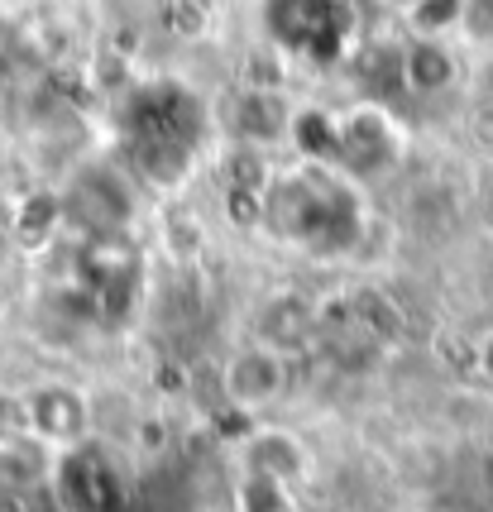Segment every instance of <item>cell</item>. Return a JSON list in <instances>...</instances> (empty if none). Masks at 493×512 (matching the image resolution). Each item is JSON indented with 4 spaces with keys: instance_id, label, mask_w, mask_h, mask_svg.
Here are the masks:
<instances>
[{
    "instance_id": "1",
    "label": "cell",
    "mask_w": 493,
    "mask_h": 512,
    "mask_svg": "<svg viewBox=\"0 0 493 512\" xmlns=\"http://www.w3.org/2000/svg\"><path fill=\"white\" fill-rule=\"evenodd\" d=\"M292 388V359L273 340H249L221 364V402L240 417H264Z\"/></svg>"
},
{
    "instance_id": "2",
    "label": "cell",
    "mask_w": 493,
    "mask_h": 512,
    "mask_svg": "<svg viewBox=\"0 0 493 512\" xmlns=\"http://www.w3.org/2000/svg\"><path fill=\"white\" fill-rule=\"evenodd\" d=\"M24 417H29V446L48 450V455H63V450L87 446L96 407H91L87 388L48 379L24 393Z\"/></svg>"
},
{
    "instance_id": "3",
    "label": "cell",
    "mask_w": 493,
    "mask_h": 512,
    "mask_svg": "<svg viewBox=\"0 0 493 512\" xmlns=\"http://www.w3.org/2000/svg\"><path fill=\"white\" fill-rule=\"evenodd\" d=\"M235 465L249 469V474H264V479H278V484H288V489H302L307 479H312V446L288 431V426H254L240 450H235Z\"/></svg>"
},
{
    "instance_id": "4",
    "label": "cell",
    "mask_w": 493,
    "mask_h": 512,
    "mask_svg": "<svg viewBox=\"0 0 493 512\" xmlns=\"http://www.w3.org/2000/svg\"><path fill=\"white\" fill-rule=\"evenodd\" d=\"M48 489L58 498L63 512H106L111 493H106V474L91 460L87 446L48 455Z\"/></svg>"
},
{
    "instance_id": "5",
    "label": "cell",
    "mask_w": 493,
    "mask_h": 512,
    "mask_svg": "<svg viewBox=\"0 0 493 512\" xmlns=\"http://www.w3.org/2000/svg\"><path fill=\"white\" fill-rule=\"evenodd\" d=\"M398 82L412 96H441L460 82V53L450 39H412L398 53Z\"/></svg>"
},
{
    "instance_id": "6",
    "label": "cell",
    "mask_w": 493,
    "mask_h": 512,
    "mask_svg": "<svg viewBox=\"0 0 493 512\" xmlns=\"http://www.w3.org/2000/svg\"><path fill=\"white\" fill-rule=\"evenodd\" d=\"M230 503H235V512H297V489L240 469L230 484Z\"/></svg>"
},
{
    "instance_id": "7",
    "label": "cell",
    "mask_w": 493,
    "mask_h": 512,
    "mask_svg": "<svg viewBox=\"0 0 493 512\" xmlns=\"http://www.w3.org/2000/svg\"><path fill=\"white\" fill-rule=\"evenodd\" d=\"M460 5H465V0H412V5H407L412 39H446V34H455Z\"/></svg>"
},
{
    "instance_id": "8",
    "label": "cell",
    "mask_w": 493,
    "mask_h": 512,
    "mask_svg": "<svg viewBox=\"0 0 493 512\" xmlns=\"http://www.w3.org/2000/svg\"><path fill=\"white\" fill-rule=\"evenodd\" d=\"M455 34L470 48L493 53V0H465L460 5V20H455Z\"/></svg>"
},
{
    "instance_id": "9",
    "label": "cell",
    "mask_w": 493,
    "mask_h": 512,
    "mask_svg": "<svg viewBox=\"0 0 493 512\" xmlns=\"http://www.w3.org/2000/svg\"><path fill=\"white\" fill-rule=\"evenodd\" d=\"M29 446V417H24V393L0 388V455Z\"/></svg>"
},
{
    "instance_id": "10",
    "label": "cell",
    "mask_w": 493,
    "mask_h": 512,
    "mask_svg": "<svg viewBox=\"0 0 493 512\" xmlns=\"http://www.w3.org/2000/svg\"><path fill=\"white\" fill-rule=\"evenodd\" d=\"M474 364H479V379L493 388V326L479 335V350H474Z\"/></svg>"
},
{
    "instance_id": "11",
    "label": "cell",
    "mask_w": 493,
    "mask_h": 512,
    "mask_svg": "<svg viewBox=\"0 0 493 512\" xmlns=\"http://www.w3.org/2000/svg\"><path fill=\"white\" fill-rule=\"evenodd\" d=\"M0 10H5V0H0Z\"/></svg>"
}]
</instances>
